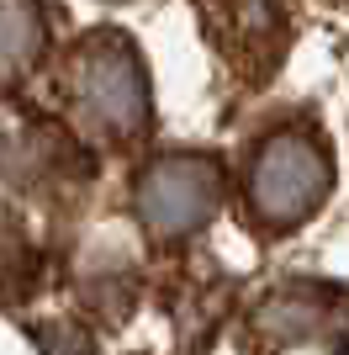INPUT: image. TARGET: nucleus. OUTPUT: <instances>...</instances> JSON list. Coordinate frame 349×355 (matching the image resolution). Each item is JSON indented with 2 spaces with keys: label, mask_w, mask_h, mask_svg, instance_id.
<instances>
[{
  "label": "nucleus",
  "mask_w": 349,
  "mask_h": 355,
  "mask_svg": "<svg viewBox=\"0 0 349 355\" xmlns=\"http://www.w3.org/2000/svg\"><path fill=\"white\" fill-rule=\"evenodd\" d=\"M64 101L74 128L111 148H132L148 133V69L132 37L122 32H85L64 59Z\"/></svg>",
  "instance_id": "1"
},
{
  "label": "nucleus",
  "mask_w": 349,
  "mask_h": 355,
  "mask_svg": "<svg viewBox=\"0 0 349 355\" xmlns=\"http://www.w3.org/2000/svg\"><path fill=\"white\" fill-rule=\"evenodd\" d=\"M328 191H334V154L312 128H276L254 144L244 175V207L260 234L276 239L302 228Z\"/></svg>",
  "instance_id": "2"
},
{
  "label": "nucleus",
  "mask_w": 349,
  "mask_h": 355,
  "mask_svg": "<svg viewBox=\"0 0 349 355\" xmlns=\"http://www.w3.org/2000/svg\"><path fill=\"white\" fill-rule=\"evenodd\" d=\"M217 202H222V164L212 154H190V148L159 154L138 175V191H132V212L159 244H180L196 228H206Z\"/></svg>",
  "instance_id": "3"
},
{
  "label": "nucleus",
  "mask_w": 349,
  "mask_h": 355,
  "mask_svg": "<svg viewBox=\"0 0 349 355\" xmlns=\"http://www.w3.org/2000/svg\"><path fill=\"white\" fill-rule=\"evenodd\" d=\"M206 43L238 80L260 85L280 69L296 32V0H196Z\"/></svg>",
  "instance_id": "4"
},
{
  "label": "nucleus",
  "mask_w": 349,
  "mask_h": 355,
  "mask_svg": "<svg viewBox=\"0 0 349 355\" xmlns=\"http://www.w3.org/2000/svg\"><path fill=\"white\" fill-rule=\"evenodd\" d=\"M328 318H334V292H328V286H280V292H270L260 302L254 329L270 334L276 345H286V340L318 334Z\"/></svg>",
  "instance_id": "5"
},
{
  "label": "nucleus",
  "mask_w": 349,
  "mask_h": 355,
  "mask_svg": "<svg viewBox=\"0 0 349 355\" xmlns=\"http://www.w3.org/2000/svg\"><path fill=\"white\" fill-rule=\"evenodd\" d=\"M48 48V16L37 0H6L0 16V53H6V85H21V74L37 69Z\"/></svg>",
  "instance_id": "6"
},
{
  "label": "nucleus",
  "mask_w": 349,
  "mask_h": 355,
  "mask_svg": "<svg viewBox=\"0 0 349 355\" xmlns=\"http://www.w3.org/2000/svg\"><path fill=\"white\" fill-rule=\"evenodd\" d=\"M32 340L43 345V355H96V345L80 324H37Z\"/></svg>",
  "instance_id": "7"
}]
</instances>
